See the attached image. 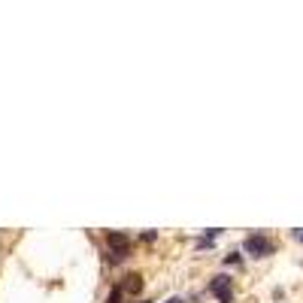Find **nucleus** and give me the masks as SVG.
Listing matches in <instances>:
<instances>
[{"label":"nucleus","instance_id":"nucleus-9","mask_svg":"<svg viewBox=\"0 0 303 303\" xmlns=\"http://www.w3.org/2000/svg\"><path fill=\"white\" fill-rule=\"evenodd\" d=\"M164 303H182V297H170V300H164Z\"/></svg>","mask_w":303,"mask_h":303},{"label":"nucleus","instance_id":"nucleus-3","mask_svg":"<svg viewBox=\"0 0 303 303\" xmlns=\"http://www.w3.org/2000/svg\"><path fill=\"white\" fill-rule=\"evenodd\" d=\"M209 294L219 303H234V279L227 273H216L209 279Z\"/></svg>","mask_w":303,"mask_h":303},{"label":"nucleus","instance_id":"nucleus-2","mask_svg":"<svg viewBox=\"0 0 303 303\" xmlns=\"http://www.w3.org/2000/svg\"><path fill=\"white\" fill-rule=\"evenodd\" d=\"M243 252L246 255H252V258H267V255H273L276 252V243L267 237V234H248L246 240H243Z\"/></svg>","mask_w":303,"mask_h":303},{"label":"nucleus","instance_id":"nucleus-7","mask_svg":"<svg viewBox=\"0 0 303 303\" xmlns=\"http://www.w3.org/2000/svg\"><path fill=\"white\" fill-rule=\"evenodd\" d=\"M142 240H146V243H155V240H158V234H155V230H146V234H142Z\"/></svg>","mask_w":303,"mask_h":303},{"label":"nucleus","instance_id":"nucleus-5","mask_svg":"<svg viewBox=\"0 0 303 303\" xmlns=\"http://www.w3.org/2000/svg\"><path fill=\"white\" fill-rule=\"evenodd\" d=\"M106 303H124V291L118 288V285H115V288L110 291V297H106Z\"/></svg>","mask_w":303,"mask_h":303},{"label":"nucleus","instance_id":"nucleus-1","mask_svg":"<svg viewBox=\"0 0 303 303\" xmlns=\"http://www.w3.org/2000/svg\"><path fill=\"white\" fill-rule=\"evenodd\" d=\"M134 252V240L124 230H110L106 234V261L110 264H124Z\"/></svg>","mask_w":303,"mask_h":303},{"label":"nucleus","instance_id":"nucleus-8","mask_svg":"<svg viewBox=\"0 0 303 303\" xmlns=\"http://www.w3.org/2000/svg\"><path fill=\"white\" fill-rule=\"evenodd\" d=\"M291 237H294V240H300V243H303V230H291Z\"/></svg>","mask_w":303,"mask_h":303},{"label":"nucleus","instance_id":"nucleus-6","mask_svg":"<svg viewBox=\"0 0 303 303\" xmlns=\"http://www.w3.org/2000/svg\"><path fill=\"white\" fill-rule=\"evenodd\" d=\"M224 264H227V267H230V264H243V255L234 248V252H227V255H224Z\"/></svg>","mask_w":303,"mask_h":303},{"label":"nucleus","instance_id":"nucleus-4","mask_svg":"<svg viewBox=\"0 0 303 303\" xmlns=\"http://www.w3.org/2000/svg\"><path fill=\"white\" fill-rule=\"evenodd\" d=\"M118 288H121L124 294H139V288H142V276H139V273L121 276V279H118Z\"/></svg>","mask_w":303,"mask_h":303}]
</instances>
